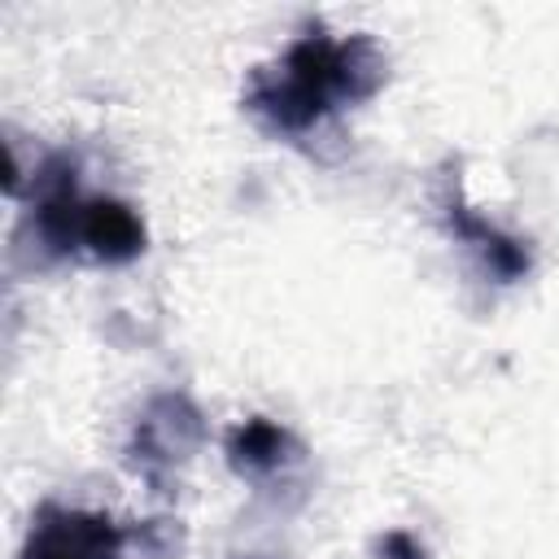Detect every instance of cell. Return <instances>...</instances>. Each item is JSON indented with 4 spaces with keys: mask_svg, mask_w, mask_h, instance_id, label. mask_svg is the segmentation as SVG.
<instances>
[{
    "mask_svg": "<svg viewBox=\"0 0 559 559\" xmlns=\"http://www.w3.org/2000/svg\"><path fill=\"white\" fill-rule=\"evenodd\" d=\"M384 79L389 61L371 35L310 31L249 74L245 109L275 135H310L341 109L371 100Z\"/></svg>",
    "mask_w": 559,
    "mask_h": 559,
    "instance_id": "cell-1",
    "label": "cell"
},
{
    "mask_svg": "<svg viewBox=\"0 0 559 559\" xmlns=\"http://www.w3.org/2000/svg\"><path fill=\"white\" fill-rule=\"evenodd\" d=\"M201 441H205V419H201L197 402L183 397V393H162L135 419V432H131V467L144 480L166 485L201 450Z\"/></svg>",
    "mask_w": 559,
    "mask_h": 559,
    "instance_id": "cell-2",
    "label": "cell"
},
{
    "mask_svg": "<svg viewBox=\"0 0 559 559\" xmlns=\"http://www.w3.org/2000/svg\"><path fill=\"white\" fill-rule=\"evenodd\" d=\"M22 559H122V528L100 511L44 502L31 520Z\"/></svg>",
    "mask_w": 559,
    "mask_h": 559,
    "instance_id": "cell-3",
    "label": "cell"
},
{
    "mask_svg": "<svg viewBox=\"0 0 559 559\" xmlns=\"http://www.w3.org/2000/svg\"><path fill=\"white\" fill-rule=\"evenodd\" d=\"M227 467L245 480H271V476H284L293 472L301 459H306V445L275 419H245L227 432Z\"/></svg>",
    "mask_w": 559,
    "mask_h": 559,
    "instance_id": "cell-4",
    "label": "cell"
},
{
    "mask_svg": "<svg viewBox=\"0 0 559 559\" xmlns=\"http://www.w3.org/2000/svg\"><path fill=\"white\" fill-rule=\"evenodd\" d=\"M445 227H450L463 245H472V253L485 262V271H489L498 284H511V280H520V275L528 271V245H524L520 236L502 231L498 223H489L485 214H476L459 192L445 197Z\"/></svg>",
    "mask_w": 559,
    "mask_h": 559,
    "instance_id": "cell-5",
    "label": "cell"
},
{
    "mask_svg": "<svg viewBox=\"0 0 559 559\" xmlns=\"http://www.w3.org/2000/svg\"><path fill=\"white\" fill-rule=\"evenodd\" d=\"M144 223L127 201L114 197H87L79 214V253H92L96 262H131L144 253Z\"/></svg>",
    "mask_w": 559,
    "mask_h": 559,
    "instance_id": "cell-6",
    "label": "cell"
},
{
    "mask_svg": "<svg viewBox=\"0 0 559 559\" xmlns=\"http://www.w3.org/2000/svg\"><path fill=\"white\" fill-rule=\"evenodd\" d=\"M376 559H428V550H424V546H419L411 533L393 528V533H384V537H380Z\"/></svg>",
    "mask_w": 559,
    "mask_h": 559,
    "instance_id": "cell-7",
    "label": "cell"
}]
</instances>
